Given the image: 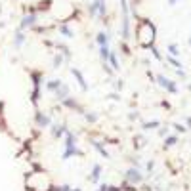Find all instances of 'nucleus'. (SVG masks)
I'll return each instance as SVG.
<instances>
[{
    "label": "nucleus",
    "mask_w": 191,
    "mask_h": 191,
    "mask_svg": "<svg viewBox=\"0 0 191 191\" xmlns=\"http://www.w3.org/2000/svg\"><path fill=\"white\" fill-rule=\"evenodd\" d=\"M157 82H159V84H161L166 92H170V94H178V86H176V82L170 80V79H166L164 75H159V76H157Z\"/></svg>",
    "instance_id": "obj_1"
},
{
    "label": "nucleus",
    "mask_w": 191,
    "mask_h": 191,
    "mask_svg": "<svg viewBox=\"0 0 191 191\" xmlns=\"http://www.w3.org/2000/svg\"><path fill=\"white\" fill-rule=\"evenodd\" d=\"M122 12H124V17H122V38L128 40V38H130V21H128V6H126V0H122Z\"/></svg>",
    "instance_id": "obj_2"
},
{
    "label": "nucleus",
    "mask_w": 191,
    "mask_h": 191,
    "mask_svg": "<svg viewBox=\"0 0 191 191\" xmlns=\"http://www.w3.org/2000/svg\"><path fill=\"white\" fill-rule=\"evenodd\" d=\"M34 122H37V126H40V128H48L52 124V117L44 111H37L34 113Z\"/></svg>",
    "instance_id": "obj_3"
},
{
    "label": "nucleus",
    "mask_w": 191,
    "mask_h": 191,
    "mask_svg": "<svg viewBox=\"0 0 191 191\" xmlns=\"http://www.w3.org/2000/svg\"><path fill=\"white\" fill-rule=\"evenodd\" d=\"M71 75L76 79V82H79V86L82 88V92H88V82H86V79H84V75L80 73L76 67H71Z\"/></svg>",
    "instance_id": "obj_4"
},
{
    "label": "nucleus",
    "mask_w": 191,
    "mask_h": 191,
    "mask_svg": "<svg viewBox=\"0 0 191 191\" xmlns=\"http://www.w3.org/2000/svg\"><path fill=\"white\" fill-rule=\"evenodd\" d=\"M61 105H63V107H69V109H75V111H80V113L84 111V109H82V105H80V103L76 101L75 97H71V96H69V97H65V100L61 101Z\"/></svg>",
    "instance_id": "obj_5"
},
{
    "label": "nucleus",
    "mask_w": 191,
    "mask_h": 191,
    "mask_svg": "<svg viewBox=\"0 0 191 191\" xmlns=\"http://www.w3.org/2000/svg\"><path fill=\"white\" fill-rule=\"evenodd\" d=\"M69 92H71V90H69V86H67V84H61L59 88L54 92V97H55L58 101H63L65 97H69Z\"/></svg>",
    "instance_id": "obj_6"
},
{
    "label": "nucleus",
    "mask_w": 191,
    "mask_h": 191,
    "mask_svg": "<svg viewBox=\"0 0 191 191\" xmlns=\"http://www.w3.org/2000/svg\"><path fill=\"white\" fill-rule=\"evenodd\" d=\"M34 25H37V15H34V13H29V15H25V17H23L21 29H31V27H34Z\"/></svg>",
    "instance_id": "obj_7"
},
{
    "label": "nucleus",
    "mask_w": 191,
    "mask_h": 191,
    "mask_svg": "<svg viewBox=\"0 0 191 191\" xmlns=\"http://www.w3.org/2000/svg\"><path fill=\"white\" fill-rule=\"evenodd\" d=\"M126 180H128V182H132V184H140L142 182V174L138 172L136 168H130L126 172Z\"/></svg>",
    "instance_id": "obj_8"
},
{
    "label": "nucleus",
    "mask_w": 191,
    "mask_h": 191,
    "mask_svg": "<svg viewBox=\"0 0 191 191\" xmlns=\"http://www.w3.org/2000/svg\"><path fill=\"white\" fill-rule=\"evenodd\" d=\"M52 126V136L54 138H61L67 134V126L65 124H50Z\"/></svg>",
    "instance_id": "obj_9"
},
{
    "label": "nucleus",
    "mask_w": 191,
    "mask_h": 191,
    "mask_svg": "<svg viewBox=\"0 0 191 191\" xmlns=\"http://www.w3.org/2000/svg\"><path fill=\"white\" fill-rule=\"evenodd\" d=\"M61 84H63V82H61L59 79H52V80H48V82H46V90H48V92H52V94H54V92L58 90V88H59Z\"/></svg>",
    "instance_id": "obj_10"
},
{
    "label": "nucleus",
    "mask_w": 191,
    "mask_h": 191,
    "mask_svg": "<svg viewBox=\"0 0 191 191\" xmlns=\"http://www.w3.org/2000/svg\"><path fill=\"white\" fill-rule=\"evenodd\" d=\"M69 147H76V136L67 130V134H65V149H69Z\"/></svg>",
    "instance_id": "obj_11"
},
{
    "label": "nucleus",
    "mask_w": 191,
    "mask_h": 191,
    "mask_svg": "<svg viewBox=\"0 0 191 191\" xmlns=\"http://www.w3.org/2000/svg\"><path fill=\"white\" fill-rule=\"evenodd\" d=\"M23 44H25V34L21 33V31H17V33L13 34V46L15 48H21Z\"/></svg>",
    "instance_id": "obj_12"
},
{
    "label": "nucleus",
    "mask_w": 191,
    "mask_h": 191,
    "mask_svg": "<svg viewBox=\"0 0 191 191\" xmlns=\"http://www.w3.org/2000/svg\"><path fill=\"white\" fill-rule=\"evenodd\" d=\"M96 42L100 44V46H107V44H109V34H107V33H103V31H101V33H97Z\"/></svg>",
    "instance_id": "obj_13"
},
{
    "label": "nucleus",
    "mask_w": 191,
    "mask_h": 191,
    "mask_svg": "<svg viewBox=\"0 0 191 191\" xmlns=\"http://www.w3.org/2000/svg\"><path fill=\"white\" fill-rule=\"evenodd\" d=\"M109 54H111L109 46H100V58H101L103 63H107V59H109Z\"/></svg>",
    "instance_id": "obj_14"
},
{
    "label": "nucleus",
    "mask_w": 191,
    "mask_h": 191,
    "mask_svg": "<svg viewBox=\"0 0 191 191\" xmlns=\"http://www.w3.org/2000/svg\"><path fill=\"white\" fill-rule=\"evenodd\" d=\"M107 63H111L113 71H118V69H121V65H118V59H117V55L113 54V52L109 54V59H107Z\"/></svg>",
    "instance_id": "obj_15"
},
{
    "label": "nucleus",
    "mask_w": 191,
    "mask_h": 191,
    "mask_svg": "<svg viewBox=\"0 0 191 191\" xmlns=\"http://www.w3.org/2000/svg\"><path fill=\"white\" fill-rule=\"evenodd\" d=\"M100 174H101V166L96 164L94 170H92V174H90V182H97V180H100Z\"/></svg>",
    "instance_id": "obj_16"
},
{
    "label": "nucleus",
    "mask_w": 191,
    "mask_h": 191,
    "mask_svg": "<svg viewBox=\"0 0 191 191\" xmlns=\"http://www.w3.org/2000/svg\"><path fill=\"white\" fill-rule=\"evenodd\" d=\"M73 155H82V153L79 151V147H69V149L63 151V159H69V157H73Z\"/></svg>",
    "instance_id": "obj_17"
},
{
    "label": "nucleus",
    "mask_w": 191,
    "mask_h": 191,
    "mask_svg": "<svg viewBox=\"0 0 191 191\" xmlns=\"http://www.w3.org/2000/svg\"><path fill=\"white\" fill-rule=\"evenodd\" d=\"M59 33L63 34L65 38H73V37H75V33H73L69 27H67V25H61V27H59Z\"/></svg>",
    "instance_id": "obj_18"
},
{
    "label": "nucleus",
    "mask_w": 191,
    "mask_h": 191,
    "mask_svg": "<svg viewBox=\"0 0 191 191\" xmlns=\"http://www.w3.org/2000/svg\"><path fill=\"white\" fill-rule=\"evenodd\" d=\"M92 145H94V147L97 149V151H100V153L103 155V157H105V159H109V153H107L105 149H103V145H101V143H97V142H92Z\"/></svg>",
    "instance_id": "obj_19"
},
{
    "label": "nucleus",
    "mask_w": 191,
    "mask_h": 191,
    "mask_svg": "<svg viewBox=\"0 0 191 191\" xmlns=\"http://www.w3.org/2000/svg\"><path fill=\"white\" fill-rule=\"evenodd\" d=\"M63 54H55V58H54V67L58 69V67H61V63H63Z\"/></svg>",
    "instance_id": "obj_20"
},
{
    "label": "nucleus",
    "mask_w": 191,
    "mask_h": 191,
    "mask_svg": "<svg viewBox=\"0 0 191 191\" xmlns=\"http://www.w3.org/2000/svg\"><path fill=\"white\" fill-rule=\"evenodd\" d=\"M176 142H178L176 136H170V138H166V140H164V147H172Z\"/></svg>",
    "instance_id": "obj_21"
},
{
    "label": "nucleus",
    "mask_w": 191,
    "mask_h": 191,
    "mask_svg": "<svg viewBox=\"0 0 191 191\" xmlns=\"http://www.w3.org/2000/svg\"><path fill=\"white\" fill-rule=\"evenodd\" d=\"M159 126V121H151V122H145L143 124V130H153V128Z\"/></svg>",
    "instance_id": "obj_22"
},
{
    "label": "nucleus",
    "mask_w": 191,
    "mask_h": 191,
    "mask_svg": "<svg viewBox=\"0 0 191 191\" xmlns=\"http://www.w3.org/2000/svg\"><path fill=\"white\" fill-rule=\"evenodd\" d=\"M168 52H170V55H172V58L180 54V50H178V46H176V44H168Z\"/></svg>",
    "instance_id": "obj_23"
},
{
    "label": "nucleus",
    "mask_w": 191,
    "mask_h": 191,
    "mask_svg": "<svg viewBox=\"0 0 191 191\" xmlns=\"http://www.w3.org/2000/svg\"><path fill=\"white\" fill-rule=\"evenodd\" d=\"M84 117H86V121H88V122H96L97 121V115H96V113H84Z\"/></svg>",
    "instance_id": "obj_24"
},
{
    "label": "nucleus",
    "mask_w": 191,
    "mask_h": 191,
    "mask_svg": "<svg viewBox=\"0 0 191 191\" xmlns=\"http://www.w3.org/2000/svg\"><path fill=\"white\" fill-rule=\"evenodd\" d=\"M88 12H90L92 15H96V13H97V0H94V2H92L90 6H88Z\"/></svg>",
    "instance_id": "obj_25"
},
{
    "label": "nucleus",
    "mask_w": 191,
    "mask_h": 191,
    "mask_svg": "<svg viewBox=\"0 0 191 191\" xmlns=\"http://www.w3.org/2000/svg\"><path fill=\"white\" fill-rule=\"evenodd\" d=\"M168 61H170V63H172L174 67H176V69H182V63H180V61H178L176 58H172V55H170V58H168Z\"/></svg>",
    "instance_id": "obj_26"
},
{
    "label": "nucleus",
    "mask_w": 191,
    "mask_h": 191,
    "mask_svg": "<svg viewBox=\"0 0 191 191\" xmlns=\"http://www.w3.org/2000/svg\"><path fill=\"white\" fill-rule=\"evenodd\" d=\"M149 50H151V54L155 55V59H163V55H161V54H159V50H157V48H155V46H151V48H149Z\"/></svg>",
    "instance_id": "obj_27"
},
{
    "label": "nucleus",
    "mask_w": 191,
    "mask_h": 191,
    "mask_svg": "<svg viewBox=\"0 0 191 191\" xmlns=\"http://www.w3.org/2000/svg\"><path fill=\"white\" fill-rule=\"evenodd\" d=\"M174 128L180 130V132H185V126H184V124H174Z\"/></svg>",
    "instance_id": "obj_28"
},
{
    "label": "nucleus",
    "mask_w": 191,
    "mask_h": 191,
    "mask_svg": "<svg viewBox=\"0 0 191 191\" xmlns=\"http://www.w3.org/2000/svg\"><path fill=\"white\" fill-rule=\"evenodd\" d=\"M176 2H178V0H168V4H170V6H174Z\"/></svg>",
    "instance_id": "obj_29"
},
{
    "label": "nucleus",
    "mask_w": 191,
    "mask_h": 191,
    "mask_svg": "<svg viewBox=\"0 0 191 191\" xmlns=\"http://www.w3.org/2000/svg\"><path fill=\"white\" fill-rule=\"evenodd\" d=\"M187 124H189V128H191V117H189V118H187Z\"/></svg>",
    "instance_id": "obj_30"
},
{
    "label": "nucleus",
    "mask_w": 191,
    "mask_h": 191,
    "mask_svg": "<svg viewBox=\"0 0 191 191\" xmlns=\"http://www.w3.org/2000/svg\"><path fill=\"white\" fill-rule=\"evenodd\" d=\"M189 44H191V38H189Z\"/></svg>",
    "instance_id": "obj_31"
},
{
    "label": "nucleus",
    "mask_w": 191,
    "mask_h": 191,
    "mask_svg": "<svg viewBox=\"0 0 191 191\" xmlns=\"http://www.w3.org/2000/svg\"><path fill=\"white\" fill-rule=\"evenodd\" d=\"M103 2H105V0H103Z\"/></svg>",
    "instance_id": "obj_32"
}]
</instances>
